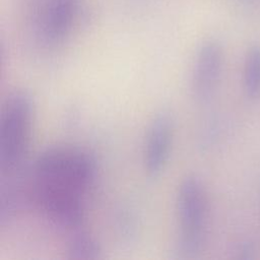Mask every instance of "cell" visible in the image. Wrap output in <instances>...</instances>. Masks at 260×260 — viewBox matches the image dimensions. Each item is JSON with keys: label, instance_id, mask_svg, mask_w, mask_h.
<instances>
[{"label": "cell", "instance_id": "cell-1", "mask_svg": "<svg viewBox=\"0 0 260 260\" xmlns=\"http://www.w3.org/2000/svg\"><path fill=\"white\" fill-rule=\"evenodd\" d=\"M35 105L25 90L10 93L0 117V170L11 174L23 162L30 143Z\"/></svg>", "mask_w": 260, "mask_h": 260}, {"label": "cell", "instance_id": "cell-2", "mask_svg": "<svg viewBox=\"0 0 260 260\" xmlns=\"http://www.w3.org/2000/svg\"><path fill=\"white\" fill-rule=\"evenodd\" d=\"M177 212L179 234L174 252L179 258L194 257L205 244L208 219L207 194L198 177L190 175L181 181Z\"/></svg>", "mask_w": 260, "mask_h": 260}, {"label": "cell", "instance_id": "cell-3", "mask_svg": "<svg viewBox=\"0 0 260 260\" xmlns=\"http://www.w3.org/2000/svg\"><path fill=\"white\" fill-rule=\"evenodd\" d=\"M98 175L95 158L70 146L51 147L41 152L32 165V177L86 193Z\"/></svg>", "mask_w": 260, "mask_h": 260}, {"label": "cell", "instance_id": "cell-4", "mask_svg": "<svg viewBox=\"0 0 260 260\" xmlns=\"http://www.w3.org/2000/svg\"><path fill=\"white\" fill-rule=\"evenodd\" d=\"M31 204L53 223L69 230L80 229L84 220V192L34 178Z\"/></svg>", "mask_w": 260, "mask_h": 260}, {"label": "cell", "instance_id": "cell-5", "mask_svg": "<svg viewBox=\"0 0 260 260\" xmlns=\"http://www.w3.org/2000/svg\"><path fill=\"white\" fill-rule=\"evenodd\" d=\"M224 66L222 45L214 39L204 41L198 48L192 68L191 89L201 103L208 102L216 92Z\"/></svg>", "mask_w": 260, "mask_h": 260}, {"label": "cell", "instance_id": "cell-6", "mask_svg": "<svg viewBox=\"0 0 260 260\" xmlns=\"http://www.w3.org/2000/svg\"><path fill=\"white\" fill-rule=\"evenodd\" d=\"M174 118L168 110L153 116L144 141L143 165L151 177L158 176L166 168L174 140Z\"/></svg>", "mask_w": 260, "mask_h": 260}, {"label": "cell", "instance_id": "cell-7", "mask_svg": "<svg viewBox=\"0 0 260 260\" xmlns=\"http://www.w3.org/2000/svg\"><path fill=\"white\" fill-rule=\"evenodd\" d=\"M80 0H46L41 13V34L50 43L64 40L71 31Z\"/></svg>", "mask_w": 260, "mask_h": 260}, {"label": "cell", "instance_id": "cell-8", "mask_svg": "<svg viewBox=\"0 0 260 260\" xmlns=\"http://www.w3.org/2000/svg\"><path fill=\"white\" fill-rule=\"evenodd\" d=\"M242 86L245 96L250 101L260 98V45L249 47L243 64Z\"/></svg>", "mask_w": 260, "mask_h": 260}, {"label": "cell", "instance_id": "cell-9", "mask_svg": "<svg viewBox=\"0 0 260 260\" xmlns=\"http://www.w3.org/2000/svg\"><path fill=\"white\" fill-rule=\"evenodd\" d=\"M66 252L71 259H98L102 255V247L94 236L77 229L69 239Z\"/></svg>", "mask_w": 260, "mask_h": 260}, {"label": "cell", "instance_id": "cell-10", "mask_svg": "<svg viewBox=\"0 0 260 260\" xmlns=\"http://www.w3.org/2000/svg\"><path fill=\"white\" fill-rule=\"evenodd\" d=\"M237 253L239 254L240 258H248V259L254 258L256 253V247L253 242L246 240L239 245V248L237 249Z\"/></svg>", "mask_w": 260, "mask_h": 260}, {"label": "cell", "instance_id": "cell-11", "mask_svg": "<svg viewBox=\"0 0 260 260\" xmlns=\"http://www.w3.org/2000/svg\"><path fill=\"white\" fill-rule=\"evenodd\" d=\"M240 2L247 9H254L260 4V0H240Z\"/></svg>", "mask_w": 260, "mask_h": 260}]
</instances>
